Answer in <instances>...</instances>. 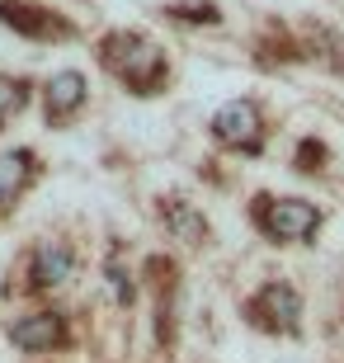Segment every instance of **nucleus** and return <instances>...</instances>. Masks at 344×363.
Segmentation results:
<instances>
[{
  "label": "nucleus",
  "instance_id": "nucleus-1",
  "mask_svg": "<svg viewBox=\"0 0 344 363\" xmlns=\"http://www.w3.org/2000/svg\"><path fill=\"white\" fill-rule=\"evenodd\" d=\"M99 67L118 76L133 94H160L170 81V62L156 38H146L137 28H113L99 38Z\"/></svg>",
  "mask_w": 344,
  "mask_h": 363
},
{
  "label": "nucleus",
  "instance_id": "nucleus-2",
  "mask_svg": "<svg viewBox=\"0 0 344 363\" xmlns=\"http://www.w3.org/2000/svg\"><path fill=\"white\" fill-rule=\"evenodd\" d=\"M255 222L265 227L269 241L302 245L321 231V208L311 199H265V208H255Z\"/></svg>",
  "mask_w": 344,
  "mask_h": 363
},
{
  "label": "nucleus",
  "instance_id": "nucleus-3",
  "mask_svg": "<svg viewBox=\"0 0 344 363\" xmlns=\"http://www.w3.org/2000/svg\"><path fill=\"white\" fill-rule=\"evenodd\" d=\"M245 311H250V325H260L269 335H297V330H302V293L283 279L265 283V288L250 297Z\"/></svg>",
  "mask_w": 344,
  "mask_h": 363
},
{
  "label": "nucleus",
  "instance_id": "nucleus-4",
  "mask_svg": "<svg viewBox=\"0 0 344 363\" xmlns=\"http://www.w3.org/2000/svg\"><path fill=\"white\" fill-rule=\"evenodd\" d=\"M212 137H217L226 151L260 156V151H265V118H260V104H250V99L222 104L217 113H212Z\"/></svg>",
  "mask_w": 344,
  "mask_h": 363
},
{
  "label": "nucleus",
  "instance_id": "nucleus-5",
  "mask_svg": "<svg viewBox=\"0 0 344 363\" xmlns=\"http://www.w3.org/2000/svg\"><path fill=\"white\" fill-rule=\"evenodd\" d=\"M0 24L24 33V38H38V43L76 38V24H71L67 14L48 10V5H33V0H0Z\"/></svg>",
  "mask_w": 344,
  "mask_h": 363
},
{
  "label": "nucleus",
  "instance_id": "nucleus-6",
  "mask_svg": "<svg viewBox=\"0 0 344 363\" xmlns=\"http://www.w3.org/2000/svg\"><path fill=\"white\" fill-rule=\"evenodd\" d=\"M10 345L19 354H52L67 345V316L62 311H24L10 321Z\"/></svg>",
  "mask_w": 344,
  "mask_h": 363
},
{
  "label": "nucleus",
  "instance_id": "nucleus-7",
  "mask_svg": "<svg viewBox=\"0 0 344 363\" xmlns=\"http://www.w3.org/2000/svg\"><path fill=\"white\" fill-rule=\"evenodd\" d=\"M80 108H85V76L80 71H57L52 81H48V90H43V118H48V128H62Z\"/></svg>",
  "mask_w": 344,
  "mask_h": 363
},
{
  "label": "nucleus",
  "instance_id": "nucleus-8",
  "mask_svg": "<svg viewBox=\"0 0 344 363\" xmlns=\"http://www.w3.org/2000/svg\"><path fill=\"white\" fill-rule=\"evenodd\" d=\"M33 175H38V156H33L28 147L0 151V213L19 203V194L33 184Z\"/></svg>",
  "mask_w": 344,
  "mask_h": 363
},
{
  "label": "nucleus",
  "instance_id": "nucleus-9",
  "mask_svg": "<svg viewBox=\"0 0 344 363\" xmlns=\"http://www.w3.org/2000/svg\"><path fill=\"white\" fill-rule=\"evenodd\" d=\"M71 269H76V255H71L62 241H43L28 259V283L33 288H57V283H67Z\"/></svg>",
  "mask_w": 344,
  "mask_h": 363
},
{
  "label": "nucleus",
  "instance_id": "nucleus-10",
  "mask_svg": "<svg viewBox=\"0 0 344 363\" xmlns=\"http://www.w3.org/2000/svg\"><path fill=\"white\" fill-rule=\"evenodd\" d=\"M160 217H165V227H170L179 241H189V245L208 241V222H203V213H199V208H189V203H179L174 194L160 199Z\"/></svg>",
  "mask_w": 344,
  "mask_h": 363
},
{
  "label": "nucleus",
  "instance_id": "nucleus-11",
  "mask_svg": "<svg viewBox=\"0 0 344 363\" xmlns=\"http://www.w3.org/2000/svg\"><path fill=\"white\" fill-rule=\"evenodd\" d=\"M28 104V85L24 81H14V76H0V128L10 118H19Z\"/></svg>",
  "mask_w": 344,
  "mask_h": 363
},
{
  "label": "nucleus",
  "instance_id": "nucleus-12",
  "mask_svg": "<svg viewBox=\"0 0 344 363\" xmlns=\"http://www.w3.org/2000/svg\"><path fill=\"white\" fill-rule=\"evenodd\" d=\"M165 14L170 19H189V24H222V10L217 5H208V0H199V5H165Z\"/></svg>",
  "mask_w": 344,
  "mask_h": 363
},
{
  "label": "nucleus",
  "instance_id": "nucleus-13",
  "mask_svg": "<svg viewBox=\"0 0 344 363\" xmlns=\"http://www.w3.org/2000/svg\"><path fill=\"white\" fill-rule=\"evenodd\" d=\"M292 165H297V170H306V175H316L321 165H326V147H321V142H311V137H306L302 147H297V156H292Z\"/></svg>",
  "mask_w": 344,
  "mask_h": 363
}]
</instances>
